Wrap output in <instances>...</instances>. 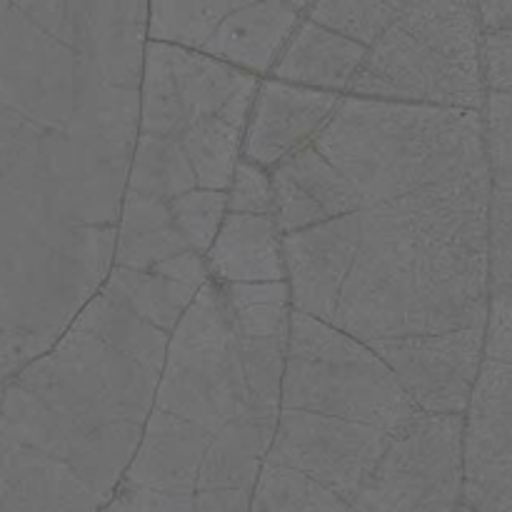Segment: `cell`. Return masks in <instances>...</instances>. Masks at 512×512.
<instances>
[{
  "label": "cell",
  "mask_w": 512,
  "mask_h": 512,
  "mask_svg": "<svg viewBox=\"0 0 512 512\" xmlns=\"http://www.w3.org/2000/svg\"><path fill=\"white\" fill-rule=\"evenodd\" d=\"M98 512H193V493H163L120 480Z\"/></svg>",
  "instance_id": "cell-33"
},
{
  "label": "cell",
  "mask_w": 512,
  "mask_h": 512,
  "mask_svg": "<svg viewBox=\"0 0 512 512\" xmlns=\"http://www.w3.org/2000/svg\"><path fill=\"white\" fill-rule=\"evenodd\" d=\"M340 93L263 75L243 133V158L275 168L280 160L313 143L333 113Z\"/></svg>",
  "instance_id": "cell-12"
},
{
  "label": "cell",
  "mask_w": 512,
  "mask_h": 512,
  "mask_svg": "<svg viewBox=\"0 0 512 512\" xmlns=\"http://www.w3.org/2000/svg\"><path fill=\"white\" fill-rule=\"evenodd\" d=\"M490 170L355 210L358 248L328 323L358 340L483 328Z\"/></svg>",
  "instance_id": "cell-1"
},
{
  "label": "cell",
  "mask_w": 512,
  "mask_h": 512,
  "mask_svg": "<svg viewBox=\"0 0 512 512\" xmlns=\"http://www.w3.org/2000/svg\"><path fill=\"white\" fill-rule=\"evenodd\" d=\"M238 348L250 398L258 405L280 408L285 335H270V338H243V335H238Z\"/></svg>",
  "instance_id": "cell-28"
},
{
  "label": "cell",
  "mask_w": 512,
  "mask_h": 512,
  "mask_svg": "<svg viewBox=\"0 0 512 512\" xmlns=\"http://www.w3.org/2000/svg\"><path fill=\"white\" fill-rule=\"evenodd\" d=\"M70 325L98 335L110 348L128 355L153 373L163 370L168 333L145 323L140 315H135L123 300L108 293L103 285H100L98 293L90 295L88 303L78 310Z\"/></svg>",
  "instance_id": "cell-21"
},
{
  "label": "cell",
  "mask_w": 512,
  "mask_h": 512,
  "mask_svg": "<svg viewBox=\"0 0 512 512\" xmlns=\"http://www.w3.org/2000/svg\"><path fill=\"white\" fill-rule=\"evenodd\" d=\"M243 133L245 128L213 113L193 120L178 135V143L193 168L198 188H228L235 163L243 153Z\"/></svg>",
  "instance_id": "cell-24"
},
{
  "label": "cell",
  "mask_w": 512,
  "mask_h": 512,
  "mask_svg": "<svg viewBox=\"0 0 512 512\" xmlns=\"http://www.w3.org/2000/svg\"><path fill=\"white\" fill-rule=\"evenodd\" d=\"M490 288L512 285V185H493L488 205Z\"/></svg>",
  "instance_id": "cell-31"
},
{
  "label": "cell",
  "mask_w": 512,
  "mask_h": 512,
  "mask_svg": "<svg viewBox=\"0 0 512 512\" xmlns=\"http://www.w3.org/2000/svg\"><path fill=\"white\" fill-rule=\"evenodd\" d=\"M3 385H5V383H3V380H0V395H3Z\"/></svg>",
  "instance_id": "cell-40"
},
{
  "label": "cell",
  "mask_w": 512,
  "mask_h": 512,
  "mask_svg": "<svg viewBox=\"0 0 512 512\" xmlns=\"http://www.w3.org/2000/svg\"><path fill=\"white\" fill-rule=\"evenodd\" d=\"M280 408L355 420L393 435L418 410L365 340L293 310L285 335Z\"/></svg>",
  "instance_id": "cell-4"
},
{
  "label": "cell",
  "mask_w": 512,
  "mask_h": 512,
  "mask_svg": "<svg viewBox=\"0 0 512 512\" xmlns=\"http://www.w3.org/2000/svg\"><path fill=\"white\" fill-rule=\"evenodd\" d=\"M225 195H228V213L273 215L275 193L270 170L243 155L235 163Z\"/></svg>",
  "instance_id": "cell-32"
},
{
  "label": "cell",
  "mask_w": 512,
  "mask_h": 512,
  "mask_svg": "<svg viewBox=\"0 0 512 512\" xmlns=\"http://www.w3.org/2000/svg\"><path fill=\"white\" fill-rule=\"evenodd\" d=\"M158 378L68 325L3 385L0 433L63 460L103 505L138 448Z\"/></svg>",
  "instance_id": "cell-2"
},
{
  "label": "cell",
  "mask_w": 512,
  "mask_h": 512,
  "mask_svg": "<svg viewBox=\"0 0 512 512\" xmlns=\"http://www.w3.org/2000/svg\"><path fill=\"white\" fill-rule=\"evenodd\" d=\"M285 3H288V5H293V8L298 10V13H303V10L308 8V5L313 3V0H285Z\"/></svg>",
  "instance_id": "cell-38"
},
{
  "label": "cell",
  "mask_w": 512,
  "mask_h": 512,
  "mask_svg": "<svg viewBox=\"0 0 512 512\" xmlns=\"http://www.w3.org/2000/svg\"><path fill=\"white\" fill-rule=\"evenodd\" d=\"M228 303L235 333L243 338L288 335L290 288L285 280L273 283H218Z\"/></svg>",
  "instance_id": "cell-26"
},
{
  "label": "cell",
  "mask_w": 512,
  "mask_h": 512,
  "mask_svg": "<svg viewBox=\"0 0 512 512\" xmlns=\"http://www.w3.org/2000/svg\"><path fill=\"white\" fill-rule=\"evenodd\" d=\"M253 403L228 303L208 280L170 330L153 408L213 435Z\"/></svg>",
  "instance_id": "cell-5"
},
{
  "label": "cell",
  "mask_w": 512,
  "mask_h": 512,
  "mask_svg": "<svg viewBox=\"0 0 512 512\" xmlns=\"http://www.w3.org/2000/svg\"><path fill=\"white\" fill-rule=\"evenodd\" d=\"M300 15L285 0L255 3L225 18L200 50L263 78L288 43Z\"/></svg>",
  "instance_id": "cell-19"
},
{
  "label": "cell",
  "mask_w": 512,
  "mask_h": 512,
  "mask_svg": "<svg viewBox=\"0 0 512 512\" xmlns=\"http://www.w3.org/2000/svg\"><path fill=\"white\" fill-rule=\"evenodd\" d=\"M348 512H353V510H350V508H348Z\"/></svg>",
  "instance_id": "cell-41"
},
{
  "label": "cell",
  "mask_w": 512,
  "mask_h": 512,
  "mask_svg": "<svg viewBox=\"0 0 512 512\" xmlns=\"http://www.w3.org/2000/svg\"><path fill=\"white\" fill-rule=\"evenodd\" d=\"M253 73L198 48L145 40L138 133L178 138L193 120L223 108Z\"/></svg>",
  "instance_id": "cell-8"
},
{
  "label": "cell",
  "mask_w": 512,
  "mask_h": 512,
  "mask_svg": "<svg viewBox=\"0 0 512 512\" xmlns=\"http://www.w3.org/2000/svg\"><path fill=\"white\" fill-rule=\"evenodd\" d=\"M480 30L510 28L512 0H473Z\"/></svg>",
  "instance_id": "cell-37"
},
{
  "label": "cell",
  "mask_w": 512,
  "mask_h": 512,
  "mask_svg": "<svg viewBox=\"0 0 512 512\" xmlns=\"http://www.w3.org/2000/svg\"><path fill=\"white\" fill-rule=\"evenodd\" d=\"M483 145L493 185H512V100L510 90H485L480 105Z\"/></svg>",
  "instance_id": "cell-29"
},
{
  "label": "cell",
  "mask_w": 512,
  "mask_h": 512,
  "mask_svg": "<svg viewBox=\"0 0 512 512\" xmlns=\"http://www.w3.org/2000/svg\"><path fill=\"white\" fill-rule=\"evenodd\" d=\"M358 248V213H345L283 235L285 283L293 310L330 320Z\"/></svg>",
  "instance_id": "cell-13"
},
{
  "label": "cell",
  "mask_w": 512,
  "mask_h": 512,
  "mask_svg": "<svg viewBox=\"0 0 512 512\" xmlns=\"http://www.w3.org/2000/svg\"><path fill=\"white\" fill-rule=\"evenodd\" d=\"M273 218L280 233L308 228L360 210L353 185L313 148V143L270 168Z\"/></svg>",
  "instance_id": "cell-15"
},
{
  "label": "cell",
  "mask_w": 512,
  "mask_h": 512,
  "mask_svg": "<svg viewBox=\"0 0 512 512\" xmlns=\"http://www.w3.org/2000/svg\"><path fill=\"white\" fill-rule=\"evenodd\" d=\"M463 415L415 413L350 498L353 512H458Z\"/></svg>",
  "instance_id": "cell-6"
},
{
  "label": "cell",
  "mask_w": 512,
  "mask_h": 512,
  "mask_svg": "<svg viewBox=\"0 0 512 512\" xmlns=\"http://www.w3.org/2000/svg\"><path fill=\"white\" fill-rule=\"evenodd\" d=\"M70 465L0 433V512H98Z\"/></svg>",
  "instance_id": "cell-14"
},
{
  "label": "cell",
  "mask_w": 512,
  "mask_h": 512,
  "mask_svg": "<svg viewBox=\"0 0 512 512\" xmlns=\"http://www.w3.org/2000/svg\"><path fill=\"white\" fill-rule=\"evenodd\" d=\"M458 512H478V510H470V508H465V505H460Z\"/></svg>",
  "instance_id": "cell-39"
},
{
  "label": "cell",
  "mask_w": 512,
  "mask_h": 512,
  "mask_svg": "<svg viewBox=\"0 0 512 512\" xmlns=\"http://www.w3.org/2000/svg\"><path fill=\"white\" fill-rule=\"evenodd\" d=\"M103 288L113 293L115 298L123 300L145 323L170 335V330L175 328L180 315L193 303L195 293L203 285L195 288V285L180 283V280L168 278V275L155 273V270H133L110 265Z\"/></svg>",
  "instance_id": "cell-22"
},
{
  "label": "cell",
  "mask_w": 512,
  "mask_h": 512,
  "mask_svg": "<svg viewBox=\"0 0 512 512\" xmlns=\"http://www.w3.org/2000/svg\"><path fill=\"white\" fill-rule=\"evenodd\" d=\"M388 438L373 425L280 408L265 463L298 470L350 503L383 455Z\"/></svg>",
  "instance_id": "cell-10"
},
{
  "label": "cell",
  "mask_w": 512,
  "mask_h": 512,
  "mask_svg": "<svg viewBox=\"0 0 512 512\" xmlns=\"http://www.w3.org/2000/svg\"><path fill=\"white\" fill-rule=\"evenodd\" d=\"M198 188L195 173L175 138L138 133L130 153L125 190L153 200H170Z\"/></svg>",
  "instance_id": "cell-23"
},
{
  "label": "cell",
  "mask_w": 512,
  "mask_h": 512,
  "mask_svg": "<svg viewBox=\"0 0 512 512\" xmlns=\"http://www.w3.org/2000/svg\"><path fill=\"white\" fill-rule=\"evenodd\" d=\"M170 210L173 225L183 235L190 250L205 255L213 243L225 213H228V195L225 190L193 188L175 198L165 200Z\"/></svg>",
  "instance_id": "cell-27"
},
{
  "label": "cell",
  "mask_w": 512,
  "mask_h": 512,
  "mask_svg": "<svg viewBox=\"0 0 512 512\" xmlns=\"http://www.w3.org/2000/svg\"><path fill=\"white\" fill-rule=\"evenodd\" d=\"M280 408L253 403L210 435L195 490H253L275 435Z\"/></svg>",
  "instance_id": "cell-18"
},
{
  "label": "cell",
  "mask_w": 512,
  "mask_h": 512,
  "mask_svg": "<svg viewBox=\"0 0 512 512\" xmlns=\"http://www.w3.org/2000/svg\"><path fill=\"white\" fill-rule=\"evenodd\" d=\"M250 490H195L193 512H248Z\"/></svg>",
  "instance_id": "cell-36"
},
{
  "label": "cell",
  "mask_w": 512,
  "mask_h": 512,
  "mask_svg": "<svg viewBox=\"0 0 512 512\" xmlns=\"http://www.w3.org/2000/svg\"><path fill=\"white\" fill-rule=\"evenodd\" d=\"M365 45L300 15L268 75L343 95L365 58Z\"/></svg>",
  "instance_id": "cell-20"
},
{
  "label": "cell",
  "mask_w": 512,
  "mask_h": 512,
  "mask_svg": "<svg viewBox=\"0 0 512 512\" xmlns=\"http://www.w3.org/2000/svg\"><path fill=\"white\" fill-rule=\"evenodd\" d=\"M203 258L215 283L285 280L283 233L273 215L225 213Z\"/></svg>",
  "instance_id": "cell-17"
},
{
  "label": "cell",
  "mask_w": 512,
  "mask_h": 512,
  "mask_svg": "<svg viewBox=\"0 0 512 512\" xmlns=\"http://www.w3.org/2000/svg\"><path fill=\"white\" fill-rule=\"evenodd\" d=\"M210 433L165 410L150 408L123 480L163 493H195Z\"/></svg>",
  "instance_id": "cell-16"
},
{
  "label": "cell",
  "mask_w": 512,
  "mask_h": 512,
  "mask_svg": "<svg viewBox=\"0 0 512 512\" xmlns=\"http://www.w3.org/2000/svg\"><path fill=\"white\" fill-rule=\"evenodd\" d=\"M480 78L485 90L512 88V30H480Z\"/></svg>",
  "instance_id": "cell-35"
},
{
  "label": "cell",
  "mask_w": 512,
  "mask_h": 512,
  "mask_svg": "<svg viewBox=\"0 0 512 512\" xmlns=\"http://www.w3.org/2000/svg\"><path fill=\"white\" fill-rule=\"evenodd\" d=\"M483 358L512 363V285L490 288L483 323Z\"/></svg>",
  "instance_id": "cell-34"
},
{
  "label": "cell",
  "mask_w": 512,
  "mask_h": 512,
  "mask_svg": "<svg viewBox=\"0 0 512 512\" xmlns=\"http://www.w3.org/2000/svg\"><path fill=\"white\" fill-rule=\"evenodd\" d=\"M188 243L173 220L160 228L140 230V233H115V250H113V265L133 270H150L163 260L173 258V255L185 253Z\"/></svg>",
  "instance_id": "cell-30"
},
{
  "label": "cell",
  "mask_w": 512,
  "mask_h": 512,
  "mask_svg": "<svg viewBox=\"0 0 512 512\" xmlns=\"http://www.w3.org/2000/svg\"><path fill=\"white\" fill-rule=\"evenodd\" d=\"M343 95L480 110L485 95L480 55L435 48L408 28L398 10L393 23L368 45Z\"/></svg>",
  "instance_id": "cell-7"
},
{
  "label": "cell",
  "mask_w": 512,
  "mask_h": 512,
  "mask_svg": "<svg viewBox=\"0 0 512 512\" xmlns=\"http://www.w3.org/2000/svg\"><path fill=\"white\" fill-rule=\"evenodd\" d=\"M248 512H348V500L298 470L263 463Z\"/></svg>",
  "instance_id": "cell-25"
},
{
  "label": "cell",
  "mask_w": 512,
  "mask_h": 512,
  "mask_svg": "<svg viewBox=\"0 0 512 512\" xmlns=\"http://www.w3.org/2000/svg\"><path fill=\"white\" fill-rule=\"evenodd\" d=\"M313 148L353 185L360 208L488 168L480 110L413 100L340 95Z\"/></svg>",
  "instance_id": "cell-3"
},
{
  "label": "cell",
  "mask_w": 512,
  "mask_h": 512,
  "mask_svg": "<svg viewBox=\"0 0 512 512\" xmlns=\"http://www.w3.org/2000/svg\"><path fill=\"white\" fill-rule=\"evenodd\" d=\"M415 410L463 415L483 363V328L368 340Z\"/></svg>",
  "instance_id": "cell-11"
},
{
  "label": "cell",
  "mask_w": 512,
  "mask_h": 512,
  "mask_svg": "<svg viewBox=\"0 0 512 512\" xmlns=\"http://www.w3.org/2000/svg\"><path fill=\"white\" fill-rule=\"evenodd\" d=\"M460 475V505L512 512V363H480L463 410Z\"/></svg>",
  "instance_id": "cell-9"
}]
</instances>
